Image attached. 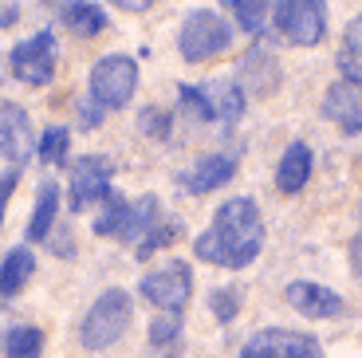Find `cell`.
<instances>
[{
	"label": "cell",
	"mask_w": 362,
	"mask_h": 358,
	"mask_svg": "<svg viewBox=\"0 0 362 358\" xmlns=\"http://www.w3.org/2000/svg\"><path fill=\"white\" fill-rule=\"evenodd\" d=\"M264 248V221L260 209L248 197H233L217 209L209 233L193 241V252H197L205 264H221V268H245L260 256Z\"/></svg>",
	"instance_id": "1"
},
{
	"label": "cell",
	"mask_w": 362,
	"mask_h": 358,
	"mask_svg": "<svg viewBox=\"0 0 362 358\" xmlns=\"http://www.w3.org/2000/svg\"><path fill=\"white\" fill-rule=\"evenodd\" d=\"M177 44L189 63H205L228 47V24L217 12H189L177 32Z\"/></svg>",
	"instance_id": "6"
},
{
	"label": "cell",
	"mask_w": 362,
	"mask_h": 358,
	"mask_svg": "<svg viewBox=\"0 0 362 358\" xmlns=\"http://www.w3.org/2000/svg\"><path fill=\"white\" fill-rule=\"evenodd\" d=\"M134 87H138V63L127 59V55H103L90 67V99L103 110L127 107L134 99Z\"/></svg>",
	"instance_id": "4"
},
{
	"label": "cell",
	"mask_w": 362,
	"mask_h": 358,
	"mask_svg": "<svg viewBox=\"0 0 362 358\" xmlns=\"http://www.w3.org/2000/svg\"><path fill=\"white\" fill-rule=\"evenodd\" d=\"M189 287H193L189 268H185L181 260H173V264H165L162 272H154V276L142 279V296L150 299L154 307H162V311L177 315L181 307L189 304Z\"/></svg>",
	"instance_id": "8"
},
{
	"label": "cell",
	"mask_w": 362,
	"mask_h": 358,
	"mask_svg": "<svg viewBox=\"0 0 362 358\" xmlns=\"http://www.w3.org/2000/svg\"><path fill=\"white\" fill-rule=\"evenodd\" d=\"M115 4H118L122 12H146L150 4H154V0H115Z\"/></svg>",
	"instance_id": "28"
},
{
	"label": "cell",
	"mask_w": 362,
	"mask_h": 358,
	"mask_svg": "<svg viewBox=\"0 0 362 358\" xmlns=\"http://www.w3.org/2000/svg\"><path fill=\"white\" fill-rule=\"evenodd\" d=\"M16 181H20V170H8L0 178V224H4V209H8V197H12V189H16Z\"/></svg>",
	"instance_id": "27"
},
{
	"label": "cell",
	"mask_w": 362,
	"mask_h": 358,
	"mask_svg": "<svg viewBox=\"0 0 362 358\" xmlns=\"http://www.w3.org/2000/svg\"><path fill=\"white\" fill-rule=\"evenodd\" d=\"M311 178V150L308 142H291L280 158V170H276V185L280 193H299Z\"/></svg>",
	"instance_id": "16"
},
{
	"label": "cell",
	"mask_w": 362,
	"mask_h": 358,
	"mask_svg": "<svg viewBox=\"0 0 362 358\" xmlns=\"http://www.w3.org/2000/svg\"><path fill=\"white\" fill-rule=\"evenodd\" d=\"M181 103L209 122H236L245 110V91L236 79H213L205 87H177Z\"/></svg>",
	"instance_id": "5"
},
{
	"label": "cell",
	"mask_w": 362,
	"mask_h": 358,
	"mask_svg": "<svg viewBox=\"0 0 362 358\" xmlns=\"http://www.w3.org/2000/svg\"><path fill=\"white\" fill-rule=\"evenodd\" d=\"M67 28H71L75 36H99L103 28H107V12H99L95 4L79 0V4L67 8Z\"/></svg>",
	"instance_id": "20"
},
{
	"label": "cell",
	"mask_w": 362,
	"mask_h": 358,
	"mask_svg": "<svg viewBox=\"0 0 362 358\" xmlns=\"http://www.w3.org/2000/svg\"><path fill=\"white\" fill-rule=\"evenodd\" d=\"M177 331H181L177 315L165 311L162 319H154V327H150V342H154V347H170V342L177 339Z\"/></svg>",
	"instance_id": "25"
},
{
	"label": "cell",
	"mask_w": 362,
	"mask_h": 358,
	"mask_svg": "<svg viewBox=\"0 0 362 358\" xmlns=\"http://www.w3.org/2000/svg\"><path fill=\"white\" fill-rule=\"evenodd\" d=\"M339 71L351 83H362V16H354L343 32V47H339Z\"/></svg>",
	"instance_id": "19"
},
{
	"label": "cell",
	"mask_w": 362,
	"mask_h": 358,
	"mask_svg": "<svg viewBox=\"0 0 362 358\" xmlns=\"http://www.w3.org/2000/svg\"><path fill=\"white\" fill-rule=\"evenodd\" d=\"M67 146H71V134H67L64 126H52L44 138H40V158L47 166H64L67 161Z\"/></svg>",
	"instance_id": "22"
},
{
	"label": "cell",
	"mask_w": 362,
	"mask_h": 358,
	"mask_svg": "<svg viewBox=\"0 0 362 358\" xmlns=\"http://www.w3.org/2000/svg\"><path fill=\"white\" fill-rule=\"evenodd\" d=\"M323 28H327L323 0H280V8H276V32L284 40H291L299 47H315L323 40Z\"/></svg>",
	"instance_id": "7"
},
{
	"label": "cell",
	"mask_w": 362,
	"mask_h": 358,
	"mask_svg": "<svg viewBox=\"0 0 362 358\" xmlns=\"http://www.w3.org/2000/svg\"><path fill=\"white\" fill-rule=\"evenodd\" d=\"M110 178H115V166L107 158H99V154L79 158L71 170V209H90L95 201H107Z\"/></svg>",
	"instance_id": "9"
},
{
	"label": "cell",
	"mask_w": 362,
	"mask_h": 358,
	"mask_svg": "<svg viewBox=\"0 0 362 358\" xmlns=\"http://www.w3.org/2000/svg\"><path fill=\"white\" fill-rule=\"evenodd\" d=\"M127 327H130V296L115 287V291L99 296V304L83 315L79 342L87 350H103V347H110V342L122 339V331H127Z\"/></svg>",
	"instance_id": "2"
},
{
	"label": "cell",
	"mask_w": 362,
	"mask_h": 358,
	"mask_svg": "<svg viewBox=\"0 0 362 358\" xmlns=\"http://www.w3.org/2000/svg\"><path fill=\"white\" fill-rule=\"evenodd\" d=\"M236 311H240V291H233V287H221V291H213V315H217L221 323H228Z\"/></svg>",
	"instance_id": "26"
},
{
	"label": "cell",
	"mask_w": 362,
	"mask_h": 358,
	"mask_svg": "<svg viewBox=\"0 0 362 358\" xmlns=\"http://www.w3.org/2000/svg\"><path fill=\"white\" fill-rule=\"evenodd\" d=\"M288 304L296 307V311H303L308 319H331V315L343 311V299L331 291V287L323 284H308V279H296V284H288Z\"/></svg>",
	"instance_id": "13"
},
{
	"label": "cell",
	"mask_w": 362,
	"mask_h": 358,
	"mask_svg": "<svg viewBox=\"0 0 362 358\" xmlns=\"http://www.w3.org/2000/svg\"><path fill=\"white\" fill-rule=\"evenodd\" d=\"M327 118L331 122H339L346 130V134H358L362 130V83H335V87L327 91Z\"/></svg>",
	"instance_id": "14"
},
{
	"label": "cell",
	"mask_w": 362,
	"mask_h": 358,
	"mask_svg": "<svg viewBox=\"0 0 362 358\" xmlns=\"http://www.w3.org/2000/svg\"><path fill=\"white\" fill-rule=\"evenodd\" d=\"M233 173H236V161L228 158V154H209V158H201L193 170L181 173V185L189 189V193H209V189L225 185Z\"/></svg>",
	"instance_id": "15"
},
{
	"label": "cell",
	"mask_w": 362,
	"mask_h": 358,
	"mask_svg": "<svg viewBox=\"0 0 362 358\" xmlns=\"http://www.w3.org/2000/svg\"><path fill=\"white\" fill-rule=\"evenodd\" d=\"M154 213H158V197H142V201L110 197L107 209L95 216V233L115 236V241H127V244H142L146 233H150Z\"/></svg>",
	"instance_id": "3"
},
{
	"label": "cell",
	"mask_w": 362,
	"mask_h": 358,
	"mask_svg": "<svg viewBox=\"0 0 362 358\" xmlns=\"http://www.w3.org/2000/svg\"><path fill=\"white\" fill-rule=\"evenodd\" d=\"M240 358H323L319 342L311 335H291V331H260L245 342Z\"/></svg>",
	"instance_id": "11"
},
{
	"label": "cell",
	"mask_w": 362,
	"mask_h": 358,
	"mask_svg": "<svg viewBox=\"0 0 362 358\" xmlns=\"http://www.w3.org/2000/svg\"><path fill=\"white\" fill-rule=\"evenodd\" d=\"M55 40L52 32H36L28 44H16L12 47V71L16 79H24L28 87H44L55 71Z\"/></svg>",
	"instance_id": "10"
},
{
	"label": "cell",
	"mask_w": 362,
	"mask_h": 358,
	"mask_svg": "<svg viewBox=\"0 0 362 358\" xmlns=\"http://www.w3.org/2000/svg\"><path fill=\"white\" fill-rule=\"evenodd\" d=\"M55 209H59V185H55V181H44V185H40V197H36V213H32V221H28V241L32 244L47 241L52 221H55Z\"/></svg>",
	"instance_id": "18"
},
{
	"label": "cell",
	"mask_w": 362,
	"mask_h": 358,
	"mask_svg": "<svg viewBox=\"0 0 362 358\" xmlns=\"http://www.w3.org/2000/svg\"><path fill=\"white\" fill-rule=\"evenodd\" d=\"M177 233H181V224H162V229H150V233H146V241L138 244V256H154L158 248H162V244H170V241H177Z\"/></svg>",
	"instance_id": "24"
},
{
	"label": "cell",
	"mask_w": 362,
	"mask_h": 358,
	"mask_svg": "<svg viewBox=\"0 0 362 358\" xmlns=\"http://www.w3.org/2000/svg\"><path fill=\"white\" fill-rule=\"evenodd\" d=\"M28 154H32V122L16 103H0V158H8L20 170Z\"/></svg>",
	"instance_id": "12"
},
{
	"label": "cell",
	"mask_w": 362,
	"mask_h": 358,
	"mask_svg": "<svg viewBox=\"0 0 362 358\" xmlns=\"http://www.w3.org/2000/svg\"><path fill=\"white\" fill-rule=\"evenodd\" d=\"M228 8H233L236 24L245 28V32H260L264 28V4L268 0H225Z\"/></svg>",
	"instance_id": "23"
},
{
	"label": "cell",
	"mask_w": 362,
	"mask_h": 358,
	"mask_svg": "<svg viewBox=\"0 0 362 358\" xmlns=\"http://www.w3.org/2000/svg\"><path fill=\"white\" fill-rule=\"evenodd\" d=\"M8 358H40L44 350V331L40 327H12L8 339H4Z\"/></svg>",
	"instance_id": "21"
},
{
	"label": "cell",
	"mask_w": 362,
	"mask_h": 358,
	"mask_svg": "<svg viewBox=\"0 0 362 358\" xmlns=\"http://www.w3.org/2000/svg\"><path fill=\"white\" fill-rule=\"evenodd\" d=\"M32 268H36L32 252H28V248H12L8 256H4V264H0V299L16 296L20 287L32 279Z\"/></svg>",
	"instance_id": "17"
}]
</instances>
